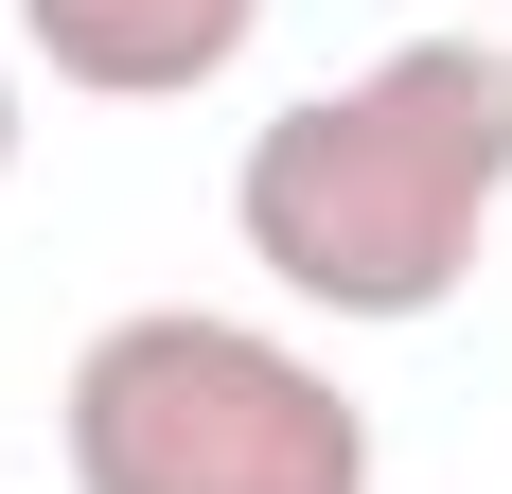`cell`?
I'll use <instances>...</instances> for the list:
<instances>
[{
  "instance_id": "obj_1",
  "label": "cell",
  "mask_w": 512,
  "mask_h": 494,
  "mask_svg": "<svg viewBox=\"0 0 512 494\" xmlns=\"http://www.w3.org/2000/svg\"><path fill=\"white\" fill-rule=\"evenodd\" d=\"M495 212H512V36H460V18L265 106L248 159H230V247L336 336L442 318L477 283Z\"/></svg>"
},
{
  "instance_id": "obj_2",
  "label": "cell",
  "mask_w": 512,
  "mask_h": 494,
  "mask_svg": "<svg viewBox=\"0 0 512 494\" xmlns=\"http://www.w3.org/2000/svg\"><path fill=\"white\" fill-rule=\"evenodd\" d=\"M53 459H71V494H371V406L283 318L142 300L71 353Z\"/></svg>"
},
{
  "instance_id": "obj_3",
  "label": "cell",
  "mask_w": 512,
  "mask_h": 494,
  "mask_svg": "<svg viewBox=\"0 0 512 494\" xmlns=\"http://www.w3.org/2000/svg\"><path fill=\"white\" fill-rule=\"evenodd\" d=\"M0 36H18V71L89 106H195L212 71H248L265 0H0Z\"/></svg>"
},
{
  "instance_id": "obj_4",
  "label": "cell",
  "mask_w": 512,
  "mask_h": 494,
  "mask_svg": "<svg viewBox=\"0 0 512 494\" xmlns=\"http://www.w3.org/2000/svg\"><path fill=\"white\" fill-rule=\"evenodd\" d=\"M0 195H18V36H0Z\"/></svg>"
}]
</instances>
